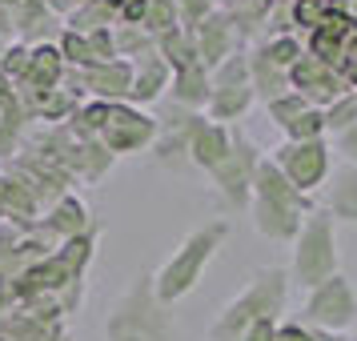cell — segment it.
Instances as JSON below:
<instances>
[{"mask_svg": "<svg viewBox=\"0 0 357 341\" xmlns=\"http://www.w3.org/2000/svg\"><path fill=\"white\" fill-rule=\"evenodd\" d=\"M281 169H285V181L293 189L305 193L313 185H321L329 173V149L321 141H293L281 149Z\"/></svg>", "mask_w": 357, "mask_h": 341, "instance_id": "5b68a950", "label": "cell"}, {"mask_svg": "<svg viewBox=\"0 0 357 341\" xmlns=\"http://www.w3.org/2000/svg\"><path fill=\"white\" fill-rule=\"evenodd\" d=\"M305 313H309V321L321 325V329H329V333L349 329V325L357 321V293H354V285H349L341 273H333L329 281L313 285Z\"/></svg>", "mask_w": 357, "mask_h": 341, "instance_id": "277c9868", "label": "cell"}, {"mask_svg": "<svg viewBox=\"0 0 357 341\" xmlns=\"http://www.w3.org/2000/svg\"><path fill=\"white\" fill-rule=\"evenodd\" d=\"M301 209L305 197L293 189L277 165L257 169V229L269 237H297L301 233Z\"/></svg>", "mask_w": 357, "mask_h": 341, "instance_id": "6da1fadb", "label": "cell"}, {"mask_svg": "<svg viewBox=\"0 0 357 341\" xmlns=\"http://www.w3.org/2000/svg\"><path fill=\"white\" fill-rule=\"evenodd\" d=\"M329 217H337V221H354L357 225V165H345L333 185H329Z\"/></svg>", "mask_w": 357, "mask_h": 341, "instance_id": "8992f818", "label": "cell"}, {"mask_svg": "<svg viewBox=\"0 0 357 341\" xmlns=\"http://www.w3.org/2000/svg\"><path fill=\"white\" fill-rule=\"evenodd\" d=\"M337 149H341V153H345V157H349V161L357 165V125H349V129H345V132L337 137Z\"/></svg>", "mask_w": 357, "mask_h": 341, "instance_id": "9c48e42d", "label": "cell"}, {"mask_svg": "<svg viewBox=\"0 0 357 341\" xmlns=\"http://www.w3.org/2000/svg\"><path fill=\"white\" fill-rule=\"evenodd\" d=\"M337 273V245H333V217L329 213H313L301 233H297V261H293V277L297 285H321Z\"/></svg>", "mask_w": 357, "mask_h": 341, "instance_id": "7a4b0ae2", "label": "cell"}, {"mask_svg": "<svg viewBox=\"0 0 357 341\" xmlns=\"http://www.w3.org/2000/svg\"><path fill=\"white\" fill-rule=\"evenodd\" d=\"M205 145H209V149H225V145H221V141H217V132H209V141H205V137L197 141V149H205ZM197 161H205V165H217V161H221V157H217V153H201Z\"/></svg>", "mask_w": 357, "mask_h": 341, "instance_id": "30bf717a", "label": "cell"}, {"mask_svg": "<svg viewBox=\"0 0 357 341\" xmlns=\"http://www.w3.org/2000/svg\"><path fill=\"white\" fill-rule=\"evenodd\" d=\"M229 229L225 221H213V225L205 229H197L189 241L181 245V253L169 265H165V273H161V297H181V293H189L197 285V277H201V269L209 265L213 257V249L221 245V237H225Z\"/></svg>", "mask_w": 357, "mask_h": 341, "instance_id": "3957f363", "label": "cell"}, {"mask_svg": "<svg viewBox=\"0 0 357 341\" xmlns=\"http://www.w3.org/2000/svg\"><path fill=\"white\" fill-rule=\"evenodd\" d=\"M349 125H357V93L333 100V105H329V113H325V129L345 132Z\"/></svg>", "mask_w": 357, "mask_h": 341, "instance_id": "52a82bcc", "label": "cell"}, {"mask_svg": "<svg viewBox=\"0 0 357 341\" xmlns=\"http://www.w3.org/2000/svg\"><path fill=\"white\" fill-rule=\"evenodd\" d=\"M289 132H293V141H321L325 113H317V109H305V113H301V116L289 125Z\"/></svg>", "mask_w": 357, "mask_h": 341, "instance_id": "ba28073f", "label": "cell"}, {"mask_svg": "<svg viewBox=\"0 0 357 341\" xmlns=\"http://www.w3.org/2000/svg\"><path fill=\"white\" fill-rule=\"evenodd\" d=\"M273 341H313V338H309L301 325H285V329H281V333H277Z\"/></svg>", "mask_w": 357, "mask_h": 341, "instance_id": "8fae6325", "label": "cell"}]
</instances>
